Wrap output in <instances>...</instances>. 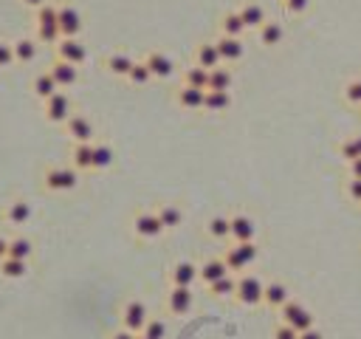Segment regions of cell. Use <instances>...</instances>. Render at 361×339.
Here are the masks:
<instances>
[{"label": "cell", "mask_w": 361, "mask_h": 339, "mask_svg": "<svg viewBox=\"0 0 361 339\" xmlns=\"http://www.w3.org/2000/svg\"><path fill=\"white\" fill-rule=\"evenodd\" d=\"M79 184V170L74 167H48L42 173V187L48 192H68Z\"/></svg>", "instance_id": "cell-1"}, {"label": "cell", "mask_w": 361, "mask_h": 339, "mask_svg": "<svg viewBox=\"0 0 361 339\" xmlns=\"http://www.w3.org/2000/svg\"><path fill=\"white\" fill-rule=\"evenodd\" d=\"M262 294H266V283H262L257 275H240L237 277V291L234 300L246 308H254L262 303Z\"/></svg>", "instance_id": "cell-2"}, {"label": "cell", "mask_w": 361, "mask_h": 339, "mask_svg": "<svg viewBox=\"0 0 361 339\" xmlns=\"http://www.w3.org/2000/svg\"><path fill=\"white\" fill-rule=\"evenodd\" d=\"M42 113H45V119L48 122H54V125H65L71 116H74V102H71L68 94H62V90H57L54 97H48L42 102Z\"/></svg>", "instance_id": "cell-3"}, {"label": "cell", "mask_w": 361, "mask_h": 339, "mask_svg": "<svg viewBox=\"0 0 361 339\" xmlns=\"http://www.w3.org/2000/svg\"><path fill=\"white\" fill-rule=\"evenodd\" d=\"M279 323H288V325H294L297 331H308V328H314L316 325V316L310 314L302 303L297 300H288L282 308H279Z\"/></svg>", "instance_id": "cell-4"}, {"label": "cell", "mask_w": 361, "mask_h": 339, "mask_svg": "<svg viewBox=\"0 0 361 339\" xmlns=\"http://www.w3.org/2000/svg\"><path fill=\"white\" fill-rule=\"evenodd\" d=\"M192 308H195V291L189 286H173L166 294V311L173 316H186Z\"/></svg>", "instance_id": "cell-5"}, {"label": "cell", "mask_w": 361, "mask_h": 339, "mask_svg": "<svg viewBox=\"0 0 361 339\" xmlns=\"http://www.w3.org/2000/svg\"><path fill=\"white\" fill-rule=\"evenodd\" d=\"M133 232H136V238H141V240L158 238V235L164 232V223H161L158 212H150V210L136 212V215H133Z\"/></svg>", "instance_id": "cell-6"}, {"label": "cell", "mask_w": 361, "mask_h": 339, "mask_svg": "<svg viewBox=\"0 0 361 339\" xmlns=\"http://www.w3.org/2000/svg\"><path fill=\"white\" fill-rule=\"evenodd\" d=\"M150 323V311L141 300H127L125 308H122V328L133 331V334H141L144 325Z\"/></svg>", "instance_id": "cell-7"}, {"label": "cell", "mask_w": 361, "mask_h": 339, "mask_svg": "<svg viewBox=\"0 0 361 339\" xmlns=\"http://www.w3.org/2000/svg\"><path fill=\"white\" fill-rule=\"evenodd\" d=\"M57 60H65L71 65H85L88 60V49L79 42V37H62L57 42Z\"/></svg>", "instance_id": "cell-8"}, {"label": "cell", "mask_w": 361, "mask_h": 339, "mask_svg": "<svg viewBox=\"0 0 361 339\" xmlns=\"http://www.w3.org/2000/svg\"><path fill=\"white\" fill-rule=\"evenodd\" d=\"M65 133H68V139L74 142V145H88L93 142V122L88 116H79V113H74L68 122H65Z\"/></svg>", "instance_id": "cell-9"}, {"label": "cell", "mask_w": 361, "mask_h": 339, "mask_svg": "<svg viewBox=\"0 0 361 339\" xmlns=\"http://www.w3.org/2000/svg\"><path fill=\"white\" fill-rule=\"evenodd\" d=\"M218 51H221V57H223V62L226 65H232V62H240L246 57V45H243V37H226V34H221L218 40Z\"/></svg>", "instance_id": "cell-10"}, {"label": "cell", "mask_w": 361, "mask_h": 339, "mask_svg": "<svg viewBox=\"0 0 361 339\" xmlns=\"http://www.w3.org/2000/svg\"><path fill=\"white\" fill-rule=\"evenodd\" d=\"M288 300H291V288H288L282 280H271V283H266V294H262V305H269L271 311H279Z\"/></svg>", "instance_id": "cell-11"}, {"label": "cell", "mask_w": 361, "mask_h": 339, "mask_svg": "<svg viewBox=\"0 0 361 339\" xmlns=\"http://www.w3.org/2000/svg\"><path fill=\"white\" fill-rule=\"evenodd\" d=\"M198 271L201 266H195L192 260H178L173 268H170V283L173 286H195L198 283Z\"/></svg>", "instance_id": "cell-12"}, {"label": "cell", "mask_w": 361, "mask_h": 339, "mask_svg": "<svg viewBox=\"0 0 361 339\" xmlns=\"http://www.w3.org/2000/svg\"><path fill=\"white\" fill-rule=\"evenodd\" d=\"M82 14L74 6H60V32L62 37H79L82 34Z\"/></svg>", "instance_id": "cell-13"}, {"label": "cell", "mask_w": 361, "mask_h": 339, "mask_svg": "<svg viewBox=\"0 0 361 339\" xmlns=\"http://www.w3.org/2000/svg\"><path fill=\"white\" fill-rule=\"evenodd\" d=\"M175 102H178L184 110H203L206 90H203V88H192V85H181V88L175 90Z\"/></svg>", "instance_id": "cell-14"}, {"label": "cell", "mask_w": 361, "mask_h": 339, "mask_svg": "<svg viewBox=\"0 0 361 339\" xmlns=\"http://www.w3.org/2000/svg\"><path fill=\"white\" fill-rule=\"evenodd\" d=\"M226 275H232L229 266H226V260H223V258H209V260L201 263L198 280H201L203 286H212L214 280H221V277H226Z\"/></svg>", "instance_id": "cell-15"}, {"label": "cell", "mask_w": 361, "mask_h": 339, "mask_svg": "<svg viewBox=\"0 0 361 339\" xmlns=\"http://www.w3.org/2000/svg\"><path fill=\"white\" fill-rule=\"evenodd\" d=\"M257 37H260V45H266V49H277V45H282V40H285V26L279 20H266L257 29Z\"/></svg>", "instance_id": "cell-16"}, {"label": "cell", "mask_w": 361, "mask_h": 339, "mask_svg": "<svg viewBox=\"0 0 361 339\" xmlns=\"http://www.w3.org/2000/svg\"><path fill=\"white\" fill-rule=\"evenodd\" d=\"M48 71H51V77L57 79L60 88H74L79 82V65H71L65 60H57L51 68H48Z\"/></svg>", "instance_id": "cell-17"}, {"label": "cell", "mask_w": 361, "mask_h": 339, "mask_svg": "<svg viewBox=\"0 0 361 339\" xmlns=\"http://www.w3.org/2000/svg\"><path fill=\"white\" fill-rule=\"evenodd\" d=\"M144 62L150 65L153 77H158V79H170V77L175 74V62H173V57H166L164 51H150L147 57H144Z\"/></svg>", "instance_id": "cell-18"}, {"label": "cell", "mask_w": 361, "mask_h": 339, "mask_svg": "<svg viewBox=\"0 0 361 339\" xmlns=\"http://www.w3.org/2000/svg\"><path fill=\"white\" fill-rule=\"evenodd\" d=\"M257 238V223L249 215H232V240L234 243H246Z\"/></svg>", "instance_id": "cell-19"}, {"label": "cell", "mask_w": 361, "mask_h": 339, "mask_svg": "<svg viewBox=\"0 0 361 339\" xmlns=\"http://www.w3.org/2000/svg\"><path fill=\"white\" fill-rule=\"evenodd\" d=\"M195 62L198 65H203L206 71H212V68H221L223 65V57H221V51H218V42H201L198 49H195Z\"/></svg>", "instance_id": "cell-20"}, {"label": "cell", "mask_w": 361, "mask_h": 339, "mask_svg": "<svg viewBox=\"0 0 361 339\" xmlns=\"http://www.w3.org/2000/svg\"><path fill=\"white\" fill-rule=\"evenodd\" d=\"M71 167L79 170V173L93 170V142H88V145H74V147H71Z\"/></svg>", "instance_id": "cell-21"}, {"label": "cell", "mask_w": 361, "mask_h": 339, "mask_svg": "<svg viewBox=\"0 0 361 339\" xmlns=\"http://www.w3.org/2000/svg\"><path fill=\"white\" fill-rule=\"evenodd\" d=\"M136 65V60L130 57V54H125V51H113V54H108V60H105V68L113 74V77H125L127 79V74H130V68Z\"/></svg>", "instance_id": "cell-22"}, {"label": "cell", "mask_w": 361, "mask_h": 339, "mask_svg": "<svg viewBox=\"0 0 361 339\" xmlns=\"http://www.w3.org/2000/svg\"><path fill=\"white\" fill-rule=\"evenodd\" d=\"M237 12H240V17H243V23H246V29H254V32H257V29L262 26V23L269 20L266 9H262L260 3H254V0H249V3H243V6H240Z\"/></svg>", "instance_id": "cell-23"}, {"label": "cell", "mask_w": 361, "mask_h": 339, "mask_svg": "<svg viewBox=\"0 0 361 339\" xmlns=\"http://www.w3.org/2000/svg\"><path fill=\"white\" fill-rule=\"evenodd\" d=\"M29 221H32V203L29 201L17 198V201H12L9 207H6V223L9 226H23V223H29Z\"/></svg>", "instance_id": "cell-24"}, {"label": "cell", "mask_w": 361, "mask_h": 339, "mask_svg": "<svg viewBox=\"0 0 361 339\" xmlns=\"http://www.w3.org/2000/svg\"><path fill=\"white\" fill-rule=\"evenodd\" d=\"M32 90H34V97L37 99H48V97H54L57 90H62L60 85H57V79L51 77V71H42V74H37L34 77V82H32Z\"/></svg>", "instance_id": "cell-25"}, {"label": "cell", "mask_w": 361, "mask_h": 339, "mask_svg": "<svg viewBox=\"0 0 361 339\" xmlns=\"http://www.w3.org/2000/svg\"><path fill=\"white\" fill-rule=\"evenodd\" d=\"M229 108H232V94H229V90H206V102H203L206 113H226Z\"/></svg>", "instance_id": "cell-26"}, {"label": "cell", "mask_w": 361, "mask_h": 339, "mask_svg": "<svg viewBox=\"0 0 361 339\" xmlns=\"http://www.w3.org/2000/svg\"><path fill=\"white\" fill-rule=\"evenodd\" d=\"M246 32L249 29H246L243 17H240V12H226L221 17V34H226V37H243Z\"/></svg>", "instance_id": "cell-27"}, {"label": "cell", "mask_w": 361, "mask_h": 339, "mask_svg": "<svg viewBox=\"0 0 361 339\" xmlns=\"http://www.w3.org/2000/svg\"><path fill=\"white\" fill-rule=\"evenodd\" d=\"M155 212H158V218L164 223V229H178V226L184 223V212H181L178 203H161Z\"/></svg>", "instance_id": "cell-28"}, {"label": "cell", "mask_w": 361, "mask_h": 339, "mask_svg": "<svg viewBox=\"0 0 361 339\" xmlns=\"http://www.w3.org/2000/svg\"><path fill=\"white\" fill-rule=\"evenodd\" d=\"M206 232H209V238H214V240H229V238H232V218H226V215L209 218Z\"/></svg>", "instance_id": "cell-29"}, {"label": "cell", "mask_w": 361, "mask_h": 339, "mask_svg": "<svg viewBox=\"0 0 361 339\" xmlns=\"http://www.w3.org/2000/svg\"><path fill=\"white\" fill-rule=\"evenodd\" d=\"M184 85H192V88H203L209 90V71L203 65L192 62L189 68H184Z\"/></svg>", "instance_id": "cell-30"}, {"label": "cell", "mask_w": 361, "mask_h": 339, "mask_svg": "<svg viewBox=\"0 0 361 339\" xmlns=\"http://www.w3.org/2000/svg\"><path fill=\"white\" fill-rule=\"evenodd\" d=\"M37 54H40L37 40L23 37V40H17V42H14V57H17V62L29 65V62H34V60H37Z\"/></svg>", "instance_id": "cell-31"}, {"label": "cell", "mask_w": 361, "mask_h": 339, "mask_svg": "<svg viewBox=\"0 0 361 339\" xmlns=\"http://www.w3.org/2000/svg\"><path fill=\"white\" fill-rule=\"evenodd\" d=\"M26 271H29V260H17V258H3V260H0V275L9 277V280L26 277Z\"/></svg>", "instance_id": "cell-32"}, {"label": "cell", "mask_w": 361, "mask_h": 339, "mask_svg": "<svg viewBox=\"0 0 361 339\" xmlns=\"http://www.w3.org/2000/svg\"><path fill=\"white\" fill-rule=\"evenodd\" d=\"M232 82H234V77H232V71L229 68H212L209 71V90H232Z\"/></svg>", "instance_id": "cell-33"}, {"label": "cell", "mask_w": 361, "mask_h": 339, "mask_svg": "<svg viewBox=\"0 0 361 339\" xmlns=\"http://www.w3.org/2000/svg\"><path fill=\"white\" fill-rule=\"evenodd\" d=\"M206 288H209L212 297H234V291H237V277L226 275V277L214 280V283H212V286H206Z\"/></svg>", "instance_id": "cell-34"}, {"label": "cell", "mask_w": 361, "mask_h": 339, "mask_svg": "<svg viewBox=\"0 0 361 339\" xmlns=\"http://www.w3.org/2000/svg\"><path fill=\"white\" fill-rule=\"evenodd\" d=\"M153 79V71H150V65L147 62H144V60H136V65L130 68V74H127V82L130 85H147Z\"/></svg>", "instance_id": "cell-35"}, {"label": "cell", "mask_w": 361, "mask_h": 339, "mask_svg": "<svg viewBox=\"0 0 361 339\" xmlns=\"http://www.w3.org/2000/svg\"><path fill=\"white\" fill-rule=\"evenodd\" d=\"M34 252V246L29 238H14L9 240V258H17V260H29Z\"/></svg>", "instance_id": "cell-36"}, {"label": "cell", "mask_w": 361, "mask_h": 339, "mask_svg": "<svg viewBox=\"0 0 361 339\" xmlns=\"http://www.w3.org/2000/svg\"><path fill=\"white\" fill-rule=\"evenodd\" d=\"M110 164H113V147L93 145V170H108Z\"/></svg>", "instance_id": "cell-37"}, {"label": "cell", "mask_w": 361, "mask_h": 339, "mask_svg": "<svg viewBox=\"0 0 361 339\" xmlns=\"http://www.w3.org/2000/svg\"><path fill=\"white\" fill-rule=\"evenodd\" d=\"M60 40H62L60 23H48V26H37V42H45V45H57Z\"/></svg>", "instance_id": "cell-38"}, {"label": "cell", "mask_w": 361, "mask_h": 339, "mask_svg": "<svg viewBox=\"0 0 361 339\" xmlns=\"http://www.w3.org/2000/svg\"><path fill=\"white\" fill-rule=\"evenodd\" d=\"M342 97H345V102H347L350 108H358V110H361V77H356V79H350V82L345 85Z\"/></svg>", "instance_id": "cell-39"}, {"label": "cell", "mask_w": 361, "mask_h": 339, "mask_svg": "<svg viewBox=\"0 0 361 339\" xmlns=\"http://www.w3.org/2000/svg\"><path fill=\"white\" fill-rule=\"evenodd\" d=\"M234 246H237V252H240V258H243V263H246V266H254V263H257V258H260V246H257L254 240L234 243Z\"/></svg>", "instance_id": "cell-40"}, {"label": "cell", "mask_w": 361, "mask_h": 339, "mask_svg": "<svg viewBox=\"0 0 361 339\" xmlns=\"http://www.w3.org/2000/svg\"><path fill=\"white\" fill-rule=\"evenodd\" d=\"M339 158H342L345 164H350V162H356V158H361L358 145H356L353 136H350V139H345V142H339Z\"/></svg>", "instance_id": "cell-41"}, {"label": "cell", "mask_w": 361, "mask_h": 339, "mask_svg": "<svg viewBox=\"0 0 361 339\" xmlns=\"http://www.w3.org/2000/svg\"><path fill=\"white\" fill-rule=\"evenodd\" d=\"M48 23H60V6L45 3L37 9V26H48Z\"/></svg>", "instance_id": "cell-42"}, {"label": "cell", "mask_w": 361, "mask_h": 339, "mask_svg": "<svg viewBox=\"0 0 361 339\" xmlns=\"http://www.w3.org/2000/svg\"><path fill=\"white\" fill-rule=\"evenodd\" d=\"M345 195L350 203H356V207H361V178H345Z\"/></svg>", "instance_id": "cell-43"}, {"label": "cell", "mask_w": 361, "mask_h": 339, "mask_svg": "<svg viewBox=\"0 0 361 339\" xmlns=\"http://www.w3.org/2000/svg\"><path fill=\"white\" fill-rule=\"evenodd\" d=\"M223 260H226V266H229V271H232V275H234V271H246V268H249V266L243 263V258H240L237 246H229V249H226Z\"/></svg>", "instance_id": "cell-44"}, {"label": "cell", "mask_w": 361, "mask_h": 339, "mask_svg": "<svg viewBox=\"0 0 361 339\" xmlns=\"http://www.w3.org/2000/svg\"><path fill=\"white\" fill-rule=\"evenodd\" d=\"M147 339H166V323L164 320H150L141 331Z\"/></svg>", "instance_id": "cell-45"}, {"label": "cell", "mask_w": 361, "mask_h": 339, "mask_svg": "<svg viewBox=\"0 0 361 339\" xmlns=\"http://www.w3.org/2000/svg\"><path fill=\"white\" fill-rule=\"evenodd\" d=\"M282 9H285V14H291V17H302L310 9V0H282Z\"/></svg>", "instance_id": "cell-46"}, {"label": "cell", "mask_w": 361, "mask_h": 339, "mask_svg": "<svg viewBox=\"0 0 361 339\" xmlns=\"http://www.w3.org/2000/svg\"><path fill=\"white\" fill-rule=\"evenodd\" d=\"M14 42H3L0 40V68H9L14 62Z\"/></svg>", "instance_id": "cell-47"}, {"label": "cell", "mask_w": 361, "mask_h": 339, "mask_svg": "<svg viewBox=\"0 0 361 339\" xmlns=\"http://www.w3.org/2000/svg\"><path fill=\"white\" fill-rule=\"evenodd\" d=\"M271 339H299V331L294 325H288V323H279L271 334Z\"/></svg>", "instance_id": "cell-48"}, {"label": "cell", "mask_w": 361, "mask_h": 339, "mask_svg": "<svg viewBox=\"0 0 361 339\" xmlns=\"http://www.w3.org/2000/svg\"><path fill=\"white\" fill-rule=\"evenodd\" d=\"M299 339H325V334L314 325V328H308V331H299Z\"/></svg>", "instance_id": "cell-49"}, {"label": "cell", "mask_w": 361, "mask_h": 339, "mask_svg": "<svg viewBox=\"0 0 361 339\" xmlns=\"http://www.w3.org/2000/svg\"><path fill=\"white\" fill-rule=\"evenodd\" d=\"M138 334H133V331H127V328H119V331H113L108 339H136Z\"/></svg>", "instance_id": "cell-50"}, {"label": "cell", "mask_w": 361, "mask_h": 339, "mask_svg": "<svg viewBox=\"0 0 361 339\" xmlns=\"http://www.w3.org/2000/svg\"><path fill=\"white\" fill-rule=\"evenodd\" d=\"M347 175L350 178H361V158H356V162L347 164Z\"/></svg>", "instance_id": "cell-51"}, {"label": "cell", "mask_w": 361, "mask_h": 339, "mask_svg": "<svg viewBox=\"0 0 361 339\" xmlns=\"http://www.w3.org/2000/svg\"><path fill=\"white\" fill-rule=\"evenodd\" d=\"M3 258H9V240L0 238V260H3Z\"/></svg>", "instance_id": "cell-52"}, {"label": "cell", "mask_w": 361, "mask_h": 339, "mask_svg": "<svg viewBox=\"0 0 361 339\" xmlns=\"http://www.w3.org/2000/svg\"><path fill=\"white\" fill-rule=\"evenodd\" d=\"M23 3L32 6V9H40V6H45V3H48V0H23Z\"/></svg>", "instance_id": "cell-53"}, {"label": "cell", "mask_w": 361, "mask_h": 339, "mask_svg": "<svg viewBox=\"0 0 361 339\" xmlns=\"http://www.w3.org/2000/svg\"><path fill=\"white\" fill-rule=\"evenodd\" d=\"M353 139H356V145H358V153H361V133H358V136H353Z\"/></svg>", "instance_id": "cell-54"}, {"label": "cell", "mask_w": 361, "mask_h": 339, "mask_svg": "<svg viewBox=\"0 0 361 339\" xmlns=\"http://www.w3.org/2000/svg\"><path fill=\"white\" fill-rule=\"evenodd\" d=\"M136 339H147V336H144V334H138V336H136Z\"/></svg>", "instance_id": "cell-55"}]
</instances>
